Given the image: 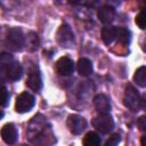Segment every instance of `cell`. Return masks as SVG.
I'll use <instances>...</instances> for the list:
<instances>
[{
	"label": "cell",
	"instance_id": "ba28073f",
	"mask_svg": "<svg viewBox=\"0 0 146 146\" xmlns=\"http://www.w3.org/2000/svg\"><path fill=\"white\" fill-rule=\"evenodd\" d=\"M75 70V64L70 57H60L56 64H55V71L58 75L62 76H68L71 75Z\"/></svg>",
	"mask_w": 146,
	"mask_h": 146
},
{
	"label": "cell",
	"instance_id": "277c9868",
	"mask_svg": "<svg viewBox=\"0 0 146 146\" xmlns=\"http://www.w3.org/2000/svg\"><path fill=\"white\" fill-rule=\"evenodd\" d=\"M34 103H35L34 96L31 95L27 91H24V92H22L21 95L17 96L16 104H15V110L18 113H26V112L32 110V107L34 106Z\"/></svg>",
	"mask_w": 146,
	"mask_h": 146
},
{
	"label": "cell",
	"instance_id": "4316f807",
	"mask_svg": "<svg viewBox=\"0 0 146 146\" xmlns=\"http://www.w3.org/2000/svg\"><path fill=\"white\" fill-rule=\"evenodd\" d=\"M22 146H29V145H22Z\"/></svg>",
	"mask_w": 146,
	"mask_h": 146
},
{
	"label": "cell",
	"instance_id": "8992f818",
	"mask_svg": "<svg viewBox=\"0 0 146 146\" xmlns=\"http://www.w3.org/2000/svg\"><path fill=\"white\" fill-rule=\"evenodd\" d=\"M57 41L62 47H73L74 44V33L67 24H63L57 31Z\"/></svg>",
	"mask_w": 146,
	"mask_h": 146
},
{
	"label": "cell",
	"instance_id": "e0dca14e",
	"mask_svg": "<svg viewBox=\"0 0 146 146\" xmlns=\"http://www.w3.org/2000/svg\"><path fill=\"white\" fill-rule=\"evenodd\" d=\"M83 146H100V137L94 131H89L82 140Z\"/></svg>",
	"mask_w": 146,
	"mask_h": 146
},
{
	"label": "cell",
	"instance_id": "7a4b0ae2",
	"mask_svg": "<svg viewBox=\"0 0 146 146\" xmlns=\"http://www.w3.org/2000/svg\"><path fill=\"white\" fill-rule=\"evenodd\" d=\"M25 42V36L23 35V32L18 27H11L8 30L7 35H6V46L13 50V51H18L24 47Z\"/></svg>",
	"mask_w": 146,
	"mask_h": 146
},
{
	"label": "cell",
	"instance_id": "ac0fdd59",
	"mask_svg": "<svg viewBox=\"0 0 146 146\" xmlns=\"http://www.w3.org/2000/svg\"><path fill=\"white\" fill-rule=\"evenodd\" d=\"M116 39L120 43L127 46L130 43L131 40V33L125 27H116Z\"/></svg>",
	"mask_w": 146,
	"mask_h": 146
},
{
	"label": "cell",
	"instance_id": "52a82bcc",
	"mask_svg": "<svg viewBox=\"0 0 146 146\" xmlns=\"http://www.w3.org/2000/svg\"><path fill=\"white\" fill-rule=\"evenodd\" d=\"M67 128L73 135H80L87 128V121L79 114H71L67 117Z\"/></svg>",
	"mask_w": 146,
	"mask_h": 146
},
{
	"label": "cell",
	"instance_id": "30bf717a",
	"mask_svg": "<svg viewBox=\"0 0 146 146\" xmlns=\"http://www.w3.org/2000/svg\"><path fill=\"white\" fill-rule=\"evenodd\" d=\"M26 86H27V88H30L33 91H39L41 89L42 80H41L40 72L36 68L30 70L29 74H27V79H26Z\"/></svg>",
	"mask_w": 146,
	"mask_h": 146
},
{
	"label": "cell",
	"instance_id": "8fae6325",
	"mask_svg": "<svg viewBox=\"0 0 146 146\" xmlns=\"http://www.w3.org/2000/svg\"><path fill=\"white\" fill-rule=\"evenodd\" d=\"M22 73H23V68L21 66V64L18 62H15L13 60L6 68L5 71V76L7 80L9 81H17L21 79L22 76Z\"/></svg>",
	"mask_w": 146,
	"mask_h": 146
},
{
	"label": "cell",
	"instance_id": "9a60e30c",
	"mask_svg": "<svg viewBox=\"0 0 146 146\" xmlns=\"http://www.w3.org/2000/svg\"><path fill=\"white\" fill-rule=\"evenodd\" d=\"M102 39L105 44H111L116 39V27L115 26H105L102 30Z\"/></svg>",
	"mask_w": 146,
	"mask_h": 146
},
{
	"label": "cell",
	"instance_id": "4fadbf2b",
	"mask_svg": "<svg viewBox=\"0 0 146 146\" xmlns=\"http://www.w3.org/2000/svg\"><path fill=\"white\" fill-rule=\"evenodd\" d=\"M97 15H98V19L103 24H111L114 21L116 14H115V9L112 6L105 5V6H103V7L99 8Z\"/></svg>",
	"mask_w": 146,
	"mask_h": 146
},
{
	"label": "cell",
	"instance_id": "d4e9b609",
	"mask_svg": "<svg viewBox=\"0 0 146 146\" xmlns=\"http://www.w3.org/2000/svg\"><path fill=\"white\" fill-rule=\"evenodd\" d=\"M141 146H145V137H141Z\"/></svg>",
	"mask_w": 146,
	"mask_h": 146
},
{
	"label": "cell",
	"instance_id": "7c38bea8",
	"mask_svg": "<svg viewBox=\"0 0 146 146\" xmlns=\"http://www.w3.org/2000/svg\"><path fill=\"white\" fill-rule=\"evenodd\" d=\"M94 104H95V108L97 110V112L99 114H107L111 111L110 99L103 94H98V95L95 96Z\"/></svg>",
	"mask_w": 146,
	"mask_h": 146
},
{
	"label": "cell",
	"instance_id": "44dd1931",
	"mask_svg": "<svg viewBox=\"0 0 146 146\" xmlns=\"http://www.w3.org/2000/svg\"><path fill=\"white\" fill-rule=\"evenodd\" d=\"M9 103V91L7 90L6 87L0 88V106L6 107Z\"/></svg>",
	"mask_w": 146,
	"mask_h": 146
},
{
	"label": "cell",
	"instance_id": "484cf974",
	"mask_svg": "<svg viewBox=\"0 0 146 146\" xmlns=\"http://www.w3.org/2000/svg\"><path fill=\"white\" fill-rule=\"evenodd\" d=\"M2 117H3V111H2L1 108H0V120H1Z\"/></svg>",
	"mask_w": 146,
	"mask_h": 146
},
{
	"label": "cell",
	"instance_id": "6da1fadb",
	"mask_svg": "<svg viewBox=\"0 0 146 146\" xmlns=\"http://www.w3.org/2000/svg\"><path fill=\"white\" fill-rule=\"evenodd\" d=\"M27 137L34 146H52L56 143L51 127L41 114L35 115L30 122Z\"/></svg>",
	"mask_w": 146,
	"mask_h": 146
},
{
	"label": "cell",
	"instance_id": "603a6c76",
	"mask_svg": "<svg viewBox=\"0 0 146 146\" xmlns=\"http://www.w3.org/2000/svg\"><path fill=\"white\" fill-rule=\"evenodd\" d=\"M136 24H137L141 30L145 29V14H144V11H140V13L136 16Z\"/></svg>",
	"mask_w": 146,
	"mask_h": 146
},
{
	"label": "cell",
	"instance_id": "3957f363",
	"mask_svg": "<svg viewBox=\"0 0 146 146\" xmlns=\"http://www.w3.org/2000/svg\"><path fill=\"white\" fill-rule=\"evenodd\" d=\"M123 100H124V105L133 112H137L143 107V100L140 98V95L131 84H128L125 87Z\"/></svg>",
	"mask_w": 146,
	"mask_h": 146
},
{
	"label": "cell",
	"instance_id": "7402d4cb",
	"mask_svg": "<svg viewBox=\"0 0 146 146\" xmlns=\"http://www.w3.org/2000/svg\"><path fill=\"white\" fill-rule=\"evenodd\" d=\"M120 140H121V138L119 135H113L107 139V141L105 143L104 146H119Z\"/></svg>",
	"mask_w": 146,
	"mask_h": 146
},
{
	"label": "cell",
	"instance_id": "cb8c5ba5",
	"mask_svg": "<svg viewBox=\"0 0 146 146\" xmlns=\"http://www.w3.org/2000/svg\"><path fill=\"white\" fill-rule=\"evenodd\" d=\"M138 125H139L140 130H145V127H146V124H145V116H141V117L139 119V121H138Z\"/></svg>",
	"mask_w": 146,
	"mask_h": 146
},
{
	"label": "cell",
	"instance_id": "ffe728a7",
	"mask_svg": "<svg viewBox=\"0 0 146 146\" xmlns=\"http://www.w3.org/2000/svg\"><path fill=\"white\" fill-rule=\"evenodd\" d=\"M13 56L7 52H2L0 54V75L5 74V71L7 68V66L13 62Z\"/></svg>",
	"mask_w": 146,
	"mask_h": 146
},
{
	"label": "cell",
	"instance_id": "d6986e66",
	"mask_svg": "<svg viewBox=\"0 0 146 146\" xmlns=\"http://www.w3.org/2000/svg\"><path fill=\"white\" fill-rule=\"evenodd\" d=\"M133 80L136 81L137 84H139L143 88L146 86V68H145V66H140L139 68H137V71L135 72V75H133Z\"/></svg>",
	"mask_w": 146,
	"mask_h": 146
},
{
	"label": "cell",
	"instance_id": "2e32d148",
	"mask_svg": "<svg viewBox=\"0 0 146 146\" xmlns=\"http://www.w3.org/2000/svg\"><path fill=\"white\" fill-rule=\"evenodd\" d=\"M39 36L35 32H29V34L26 35L25 38V42H24V46H26V48L30 50V51H34L38 49L39 47Z\"/></svg>",
	"mask_w": 146,
	"mask_h": 146
},
{
	"label": "cell",
	"instance_id": "9c48e42d",
	"mask_svg": "<svg viewBox=\"0 0 146 146\" xmlns=\"http://www.w3.org/2000/svg\"><path fill=\"white\" fill-rule=\"evenodd\" d=\"M0 135H1L2 140H3L6 144L13 145V144H15L16 140H17L18 132H17L16 127H15L13 123H6V124L1 128Z\"/></svg>",
	"mask_w": 146,
	"mask_h": 146
},
{
	"label": "cell",
	"instance_id": "5b68a950",
	"mask_svg": "<svg viewBox=\"0 0 146 146\" xmlns=\"http://www.w3.org/2000/svg\"><path fill=\"white\" fill-rule=\"evenodd\" d=\"M92 125L102 133H110L114 129V121L108 113L99 114L92 120Z\"/></svg>",
	"mask_w": 146,
	"mask_h": 146
},
{
	"label": "cell",
	"instance_id": "5bb4252c",
	"mask_svg": "<svg viewBox=\"0 0 146 146\" xmlns=\"http://www.w3.org/2000/svg\"><path fill=\"white\" fill-rule=\"evenodd\" d=\"M76 68L81 76H88L92 73V64L88 58H80Z\"/></svg>",
	"mask_w": 146,
	"mask_h": 146
}]
</instances>
